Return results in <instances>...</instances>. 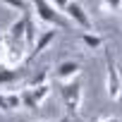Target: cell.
Returning a JSON list of instances; mask_svg holds the SVG:
<instances>
[{
	"label": "cell",
	"mask_w": 122,
	"mask_h": 122,
	"mask_svg": "<svg viewBox=\"0 0 122 122\" xmlns=\"http://www.w3.org/2000/svg\"><path fill=\"white\" fill-rule=\"evenodd\" d=\"M81 93H84V91H81V81H79V79L67 81V84L60 86V96H62L65 112H67L70 120L79 117V112H81Z\"/></svg>",
	"instance_id": "obj_1"
},
{
	"label": "cell",
	"mask_w": 122,
	"mask_h": 122,
	"mask_svg": "<svg viewBox=\"0 0 122 122\" xmlns=\"http://www.w3.org/2000/svg\"><path fill=\"white\" fill-rule=\"evenodd\" d=\"M34 3V12H36V19H41V22H46V24H50L53 29H67L70 26V19L60 12V10H55L48 0H31Z\"/></svg>",
	"instance_id": "obj_2"
},
{
	"label": "cell",
	"mask_w": 122,
	"mask_h": 122,
	"mask_svg": "<svg viewBox=\"0 0 122 122\" xmlns=\"http://www.w3.org/2000/svg\"><path fill=\"white\" fill-rule=\"evenodd\" d=\"M62 15L70 19V24H77V26H81L84 31H93V22H91L86 7H84L81 3H77V0H70V5L65 7Z\"/></svg>",
	"instance_id": "obj_3"
},
{
	"label": "cell",
	"mask_w": 122,
	"mask_h": 122,
	"mask_svg": "<svg viewBox=\"0 0 122 122\" xmlns=\"http://www.w3.org/2000/svg\"><path fill=\"white\" fill-rule=\"evenodd\" d=\"M105 70H108V96L110 98H117V91H120V84H122V74H120V67L115 62V57L110 53H105Z\"/></svg>",
	"instance_id": "obj_4"
},
{
	"label": "cell",
	"mask_w": 122,
	"mask_h": 122,
	"mask_svg": "<svg viewBox=\"0 0 122 122\" xmlns=\"http://www.w3.org/2000/svg\"><path fill=\"white\" fill-rule=\"evenodd\" d=\"M79 72H81V65L77 60H62V62L55 67V79L67 84V81H74L79 77Z\"/></svg>",
	"instance_id": "obj_5"
},
{
	"label": "cell",
	"mask_w": 122,
	"mask_h": 122,
	"mask_svg": "<svg viewBox=\"0 0 122 122\" xmlns=\"http://www.w3.org/2000/svg\"><path fill=\"white\" fill-rule=\"evenodd\" d=\"M24 17V43H26V48H34V43H36V38H38V26H36V17H34V12L29 10V12H24L22 15Z\"/></svg>",
	"instance_id": "obj_6"
},
{
	"label": "cell",
	"mask_w": 122,
	"mask_h": 122,
	"mask_svg": "<svg viewBox=\"0 0 122 122\" xmlns=\"http://www.w3.org/2000/svg\"><path fill=\"white\" fill-rule=\"evenodd\" d=\"M22 74H24L22 67H7V65H0V89H3V86H12Z\"/></svg>",
	"instance_id": "obj_7"
},
{
	"label": "cell",
	"mask_w": 122,
	"mask_h": 122,
	"mask_svg": "<svg viewBox=\"0 0 122 122\" xmlns=\"http://www.w3.org/2000/svg\"><path fill=\"white\" fill-rule=\"evenodd\" d=\"M53 41H55V29H53V26H50V29H46V31H41V34H38V38H36V43H34V48H31V57H34V55H38V53H43Z\"/></svg>",
	"instance_id": "obj_8"
},
{
	"label": "cell",
	"mask_w": 122,
	"mask_h": 122,
	"mask_svg": "<svg viewBox=\"0 0 122 122\" xmlns=\"http://www.w3.org/2000/svg\"><path fill=\"white\" fill-rule=\"evenodd\" d=\"M7 38H10L12 43L24 41V17H19V19H15V22L10 24V29H7Z\"/></svg>",
	"instance_id": "obj_9"
},
{
	"label": "cell",
	"mask_w": 122,
	"mask_h": 122,
	"mask_svg": "<svg viewBox=\"0 0 122 122\" xmlns=\"http://www.w3.org/2000/svg\"><path fill=\"white\" fill-rule=\"evenodd\" d=\"M48 79H50V67H41L31 79H29V84H26V89H36V86H43V84H48Z\"/></svg>",
	"instance_id": "obj_10"
},
{
	"label": "cell",
	"mask_w": 122,
	"mask_h": 122,
	"mask_svg": "<svg viewBox=\"0 0 122 122\" xmlns=\"http://www.w3.org/2000/svg\"><path fill=\"white\" fill-rule=\"evenodd\" d=\"M81 43H84L89 50H96V48L103 46V36H98L96 31H84V34H81Z\"/></svg>",
	"instance_id": "obj_11"
},
{
	"label": "cell",
	"mask_w": 122,
	"mask_h": 122,
	"mask_svg": "<svg viewBox=\"0 0 122 122\" xmlns=\"http://www.w3.org/2000/svg\"><path fill=\"white\" fill-rule=\"evenodd\" d=\"M19 98H22V110H38V103H36V98H34V93H31V89H22L19 91Z\"/></svg>",
	"instance_id": "obj_12"
},
{
	"label": "cell",
	"mask_w": 122,
	"mask_h": 122,
	"mask_svg": "<svg viewBox=\"0 0 122 122\" xmlns=\"http://www.w3.org/2000/svg\"><path fill=\"white\" fill-rule=\"evenodd\" d=\"M31 93H34V98H36V103L41 105L48 96H50V84H43V86H36V89H31Z\"/></svg>",
	"instance_id": "obj_13"
},
{
	"label": "cell",
	"mask_w": 122,
	"mask_h": 122,
	"mask_svg": "<svg viewBox=\"0 0 122 122\" xmlns=\"http://www.w3.org/2000/svg\"><path fill=\"white\" fill-rule=\"evenodd\" d=\"M5 98H7L10 112H15V110H22V98H19V93H15V91H5Z\"/></svg>",
	"instance_id": "obj_14"
},
{
	"label": "cell",
	"mask_w": 122,
	"mask_h": 122,
	"mask_svg": "<svg viewBox=\"0 0 122 122\" xmlns=\"http://www.w3.org/2000/svg\"><path fill=\"white\" fill-rule=\"evenodd\" d=\"M0 3L7 5V7H12V10H19L22 15L29 12V3H26V0H0Z\"/></svg>",
	"instance_id": "obj_15"
},
{
	"label": "cell",
	"mask_w": 122,
	"mask_h": 122,
	"mask_svg": "<svg viewBox=\"0 0 122 122\" xmlns=\"http://www.w3.org/2000/svg\"><path fill=\"white\" fill-rule=\"evenodd\" d=\"M103 5H105V10H110V12H120V10H122V0H103Z\"/></svg>",
	"instance_id": "obj_16"
},
{
	"label": "cell",
	"mask_w": 122,
	"mask_h": 122,
	"mask_svg": "<svg viewBox=\"0 0 122 122\" xmlns=\"http://www.w3.org/2000/svg\"><path fill=\"white\" fill-rule=\"evenodd\" d=\"M48 3L55 7V10H60V12H65V7L70 5V0H48Z\"/></svg>",
	"instance_id": "obj_17"
},
{
	"label": "cell",
	"mask_w": 122,
	"mask_h": 122,
	"mask_svg": "<svg viewBox=\"0 0 122 122\" xmlns=\"http://www.w3.org/2000/svg\"><path fill=\"white\" fill-rule=\"evenodd\" d=\"M0 112H10V105H7V98L3 91H0Z\"/></svg>",
	"instance_id": "obj_18"
},
{
	"label": "cell",
	"mask_w": 122,
	"mask_h": 122,
	"mask_svg": "<svg viewBox=\"0 0 122 122\" xmlns=\"http://www.w3.org/2000/svg\"><path fill=\"white\" fill-rule=\"evenodd\" d=\"M46 122H70V117H60V120H46Z\"/></svg>",
	"instance_id": "obj_19"
},
{
	"label": "cell",
	"mask_w": 122,
	"mask_h": 122,
	"mask_svg": "<svg viewBox=\"0 0 122 122\" xmlns=\"http://www.w3.org/2000/svg\"><path fill=\"white\" fill-rule=\"evenodd\" d=\"M101 122H120L117 117H105V120H101Z\"/></svg>",
	"instance_id": "obj_20"
},
{
	"label": "cell",
	"mask_w": 122,
	"mask_h": 122,
	"mask_svg": "<svg viewBox=\"0 0 122 122\" xmlns=\"http://www.w3.org/2000/svg\"><path fill=\"white\" fill-rule=\"evenodd\" d=\"M117 101L122 103V84H120V91H117Z\"/></svg>",
	"instance_id": "obj_21"
},
{
	"label": "cell",
	"mask_w": 122,
	"mask_h": 122,
	"mask_svg": "<svg viewBox=\"0 0 122 122\" xmlns=\"http://www.w3.org/2000/svg\"><path fill=\"white\" fill-rule=\"evenodd\" d=\"M89 122H101V120H89Z\"/></svg>",
	"instance_id": "obj_22"
},
{
	"label": "cell",
	"mask_w": 122,
	"mask_h": 122,
	"mask_svg": "<svg viewBox=\"0 0 122 122\" xmlns=\"http://www.w3.org/2000/svg\"><path fill=\"white\" fill-rule=\"evenodd\" d=\"M120 15H122V10H120Z\"/></svg>",
	"instance_id": "obj_23"
}]
</instances>
